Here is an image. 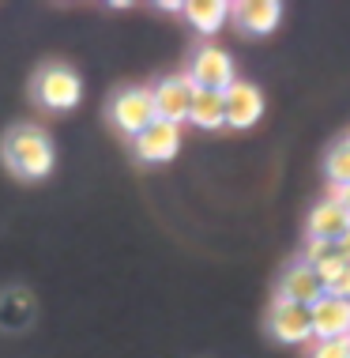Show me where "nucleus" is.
Returning a JSON list of instances; mask_svg holds the SVG:
<instances>
[{
	"instance_id": "nucleus-1",
	"label": "nucleus",
	"mask_w": 350,
	"mask_h": 358,
	"mask_svg": "<svg viewBox=\"0 0 350 358\" xmlns=\"http://www.w3.org/2000/svg\"><path fill=\"white\" fill-rule=\"evenodd\" d=\"M0 155H4V166L19 173V178H45L57 162L53 140L45 136L38 124H15L12 132L0 143Z\"/></svg>"
},
{
	"instance_id": "nucleus-2",
	"label": "nucleus",
	"mask_w": 350,
	"mask_h": 358,
	"mask_svg": "<svg viewBox=\"0 0 350 358\" xmlns=\"http://www.w3.org/2000/svg\"><path fill=\"white\" fill-rule=\"evenodd\" d=\"M151 121H154L151 87H121V91L110 99V124L121 132V136L136 140Z\"/></svg>"
},
{
	"instance_id": "nucleus-3",
	"label": "nucleus",
	"mask_w": 350,
	"mask_h": 358,
	"mask_svg": "<svg viewBox=\"0 0 350 358\" xmlns=\"http://www.w3.org/2000/svg\"><path fill=\"white\" fill-rule=\"evenodd\" d=\"M34 99L50 110H72L83 99V83L68 64H45L34 80Z\"/></svg>"
},
{
	"instance_id": "nucleus-4",
	"label": "nucleus",
	"mask_w": 350,
	"mask_h": 358,
	"mask_svg": "<svg viewBox=\"0 0 350 358\" xmlns=\"http://www.w3.org/2000/svg\"><path fill=\"white\" fill-rule=\"evenodd\" d=\"M309 321H313V340L316 343H328V340H347L350 332V302L343 294H324L309 306Z\"/></svg>"
},
{
	"instance_id": "nucleus-5",
	"label": "nucleus",
	"mask_w": 350,
	"mask_h": 358,
	"mask_svg": "<svg viewBox=\"0 0 350 358\" xmlns=\"http://www.w3.org/2000/svg\"><path fill=\"white\" fill-rule=\"evenodd\" d=\"M192 87L189 76H170L159 87H151V102H154V121H166V124H181L189 121V106H192Z\"/></svg>"
},
{
	"instance_id": "nucleus-6",
	"label": "nucleus",
	"mask_w": 350,
	"mask_h": 358,
	"mask_svg": "<svg viewBox=\"0 0 350 358\" xmlns=\"http://www.w3.org/2000/svg\"><path fill=\"white\" fill-rule=\"evenodd\" d=\"M222 106H226L230 129H252V124L264 117V91L249 80H233L222 91Z\"/></svg>"
},
{
	"instance_id": "nucleus-7",
	"label": "nucleus",
	"mask_w": 350,
	"mask_h": 358,
	"mask_svg": "<svg viewBox=\"0 0 350 358\" xmlns=\"http://www.w3.org/2000/svg\"><path fill=\"white\" fill-rule=\"evenodd\" d=\"M189 80H192V87H200V91H226L238 76H233V61H230L226 50L203 45V50H196V57H192Z\"/></svg>"
},
{
	"instance_id": "nucleus-8",
	"label": "nucleus",
	"mask_w": 350,
	"mask_h": 358,
	"mask_svg": "<svg viewBox=\"0 0 350 358\" xmlns=\"http://www.w3.org/2000/svg\"><path fill=\"white\" fill-rule=\"evenodd\" d=\"M268 332L275 336L279 343L286 347H301L313 340V321H309V309L305 306H294V302H279L271 306L268 313Z\"/></svg>"
},
{
	"instance_id": "nucleus-9",
	"label": "nucleus",
	"mask_w": 350,
	"mask_h": 358,
	"mask_svg": "<svg viewBox=\"0 0 350 358\" xmlns=\"http://www.w3.org/2000/svg\"><path fill=\"white\" fill-rule=\"evenodd\" d=\"M132 151H136L140 162H170V159H177L181 129L177 124H166V121H151L147 129L132 140Z\"/></svg>"
},
{
	"instance_id": "nucleus-10",
	"label": "nucleus",
	"mask_w": 350,
	"mask_h": 358,
	"mask_svg": "<svg viewBox=\"0 0 350 358\" xmlns=\"http://www.w3.org/2000/svg\"><path fill=\"white\" fill-rule=\"evenodd\" d=\"M230 15L238 19V27L245 34L264 38L283 23V4H275V0H241V4L230 8Z\"/></svg>"
},
{
	"instance_id": "nucleus-11",
	"label": "nucleus",
	"mask_w": 350,
	"mask_h": 358,
	"mask_svg": "<svg viewBox=\"0 0 350 358\" xmlns=\"http://www.w3.org/2000/svg\"><path fill=\"white\" fill-rule=\"evenodd\" d=\"M324 294V287H320V279H316V272L309 264H290L286 272H283V279H279V302H294V306H313L316 298Z\"/></svg>"
},
{
	"instance_id": "nucleus-12",
	"label": "nucleus",
	"mask_w": 350,
	"mask_h": 358,
	"mask_svg": "<svg viewBox=\"0 0 350 358\" xmlns=\"http://www.w3.org/2000/svg\"><path fill=\"white\" fill-rule=\"evenodd\" d=\"M350 227V215L343 208L335 204L332 196L328 200H320V204L309 211V219H305V230H309V238H328V241H335L343 230Z\"/></svg>"
},
{
	"instance_id": "nucleus-13",
	"label": "nucleus",
	"mask_w": 350,
	"mask_h": 358,
	"mask_svg": "<svg viewBox=\"0 0 350 358\" xmlns=\"http://www.w3.org/2000/svg\"><path fill=\"white\" fill-rule=\"evenodd\" d=\"M189 121L203 132H215L226 124V106H222V91H200L192 94V106H189Z\"/></svg>"
},
{
	"instance_id": "nucleus-14",
	"label": "nucleus",
	"mask_w": 350,
	"mask_h": 358,
	"mask_svg": "<svg viewBox=\"0 0 350 358\" xmlns=\"http://www.w3.org/2000/svg\"><path fill=\"white\" fill-rule=\"evenodd\" d=\"M181 12L200 34H219L222 27H226V19H230V4L226 0H192V4H184Z\"/></svg>"
},
{
	"instance_id": "nucleus-15",
	"label": "nucleus",
	"mask_w": 350,
	"mask_h": 358,
	"mask_svg": "<svg viewBox=\"0 0 350 358\" xmlns=\"http://www.w3.org/2000/svg\"><path fill=\"white\" fill-rule=\"evenodd\" d=\"M31 321V298L23 290H8L0 298V328H23Z\"/></svg>"
},
{
	"instance_id": "nucleus-16",
	"label": "nucleus",
	"mask_w": 350,
	"mask_h": 358,
	"mask_svg": "<svg viewBox=\"0 0 350 358\" xmlns=\"http://www.w3.org/2000/svg\"><path fill=\"white\" fill-rule=\"evenodd\" d=\"M324 173H328V181H332V189H343V185H350V140L335 143V148L328 151Z\"/></svg>"
},
{
	"instance_id": "nucleus-17",
	"label": "nucleus",
	"mask_w": 350,
	"mask_h": 358,
	"mask_svg": "<svg viewBox=\"0 0 350 358\" xmlns=\"http://www.w3.org/2000/svg\"><path fill=\"white\" fill-rule=\"evenodd\" d=\"M347 268H350L347 260L339 257V253H332L328 260H320L313 272H316V279H320V287H324V290H335V287H339V279L347 275Z\"/></svg>"
},
{
	"instance_id": "nucleus-18",
	"label": "nucleus",
	"mask_w": 350,
	"mask_h": 358,
	"mask_svg": "<svg viewBox=\"0 0 350 358\" xmlns=\"http://www.w3.org/2000/svg\"><path fill=\"white\" fill-rule=\"evenodd\" d=\"M332 253H335V241H328V238H305V249H301V264L316 268L320 260H328Z\"/></svg>"
},
{
	"instance_id": "nucleus-19",
	"label": "nucleus",
	"mask_w": 350,
	"mask_h": 358,
	"mask_svg": "<svg viewBox=\"0 0 350 358\" xmlns=\"http://www.w3.org/2000/svg\"><path fill=\"white\" fill-rule=\"evenodd\" d=\"M309 358H350V347L347 340H328V343H316Z\"/></svg>"
},
{
	"instance_id": "nucleus-20",
	"label": "nucleus",
	"mask_w": 350,
	"mask_h": 358,
	"mask_svg": "<svg viewBox=\"0 0 350 358\" xmlns=\"http://www.w3.org/2000/svg\"><path fill=\"white\" fill-rule=\"evenodd\" d=\"M335 253H339V257H343V260H347V264H350V227H347V230H343V234H339V238H335Z\"/></svg>"
},
{
	"instance_id": "nucleus-21",
	"label": "nucleus",
	"mask_w": 350,
	"mask_h": 358,
	"mask_svg": "<svg viewBox=\"0 0 350 358\" xmlns=\"http://www.w3.org/2000/svg\"><path fill=\"white\" fill-rule=\"evenodd\" d=\"M332 200H335V204H339V208H343L347 215H350V185H343V189H332Z\"/></svg>"
},
{
	"instance_id": "nucleus-22",
	"label": "nucleus",
	"mask_w": 350,
	"mask_h": 358,
	"mask_svg": "<svg viewBox=\"0 0 350 358\" xmlns=\"http://www.w3.org/2000/svg\"><path fill=\"white\" fill-rule=\"evenodd\" d=\"M332 294H343V298H347V302H350V268H347V275H343V279H339V287L332 290Z\"/></svg>"
},
{
	"instance_id": "nucleus-23",
	"label": "nucleus",
	"mask_w": 350,
	"mask_h": 358,
	"mask_svg": "<svg viewBox=\"0 0 350 358\" xmlns=\"http://www.w3.org/2000/svg\"><path fill=\"white\" fill-rule=\"evenodd\" d=\"M347 347H350V332H347Z\"/></svg>"
}]
</instances>
